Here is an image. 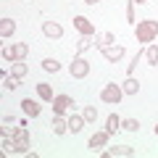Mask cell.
<instances>
[{
  "mask_svg": "<svg viewBox=\"0 0 158 158\" xmlns=\"http://www.w3.org/2000/svg\"><path fill=\"white\" fill-rule=\"evenodd\" d=\"M42 32H45V37H50V40H61L63 37V27L56 24V21H42Z\"/></svg>",
  "mask_w": 158,
  "mask_h": 158,
  "instance_id": "obj_5",
  "label": "cell"
},
{
  "mask_svg": "<svg viewBox=\"0 0 158 158\" xmlns=\"http://www.w3.org/2000/svg\"><path fill=\"white\" fill-rule=\"evenodd\" d=\"M37 95L42 98V100H48V103H53V98H56V95H53V87L45 85V82H40V85H37Z\"/></svg>",
  "mask_w": 158,
  "mask_h": 158,
  "instance_id": "obj_20",
  "label": "cell"
},
{
  "mask_svg": "<svg viewBox=\"0 0 158 158\" xmlns=\"http://www.w3.org/2000/svg\"><path fill=\"white\" fill-rule=\"evenodd\" d=\"M74 27L79 29V34H95V24L85 16H74Z\"/></svg>",
  "mask_w": 158,
  "mask_h": 158,
  "instance_id": "obj_7",
  "label": "cell"
},
{
  "mask_svg": "<svg viewBox=\"0 0 158 158\" xmlns=\"http://www.w3.org/2000/svg\"><path fill=\"white\" fill-rule=\"evenodd\" d=\"M74 106V100L69 95H56L53 98V111H56V116H61L63 111H66V108H71Z\"/></svg>",
  "mask_w": 158,
  "mask_h": 158,
  "instance_id": "obj_6",
  "label": "cell"
},
{
  "mask_svg": "<svg viewBox=\"0 0 158 158\" xmlns=\"http://www.w3.org/2000/svg\"><path fill=\"white\" fill-rule=\"evenodd\" d=\"M13 32H16V21L13 19H0V34L3 37H11Z\"/></svg>",
  "mask_w": 158,
  "mask_h": 158,
  "instance_id": "obj_18",
  "label": "cell"
},
{
  "mask_svg": "<svg viewBox=\"0 0 158 158\" xmlns=\"http://www.w3.org/2000/svg\"><path fill=\"white\" fill-rule=\"evenodd\" d=\"M156 135H158V124H156Z\"/></svg>",
  "mask_w": 158,
  "mask_h": 158,
  "instance_id": "obj_32",
  "label": "cell"
},
{
  "mask_svg": "<svg viewBox=\"0 0 158 158\" xmlns=\"http://www.w3.org/2000/svg\"><path fill=\"white\" fill-rule=\"evenodd\" d=\"M85 3L87 6H95V3H100V0H85Z\"/></svg>",
  "mask_w": 158,
  "mask_h": 158,
  "instance_id": "obj_30",
  "label": "cell"
},
{
  "mask_svg": "<svg viewBox=\"0 0 158 158\" xmlns=\"http://www.w3.org/2000/svg\"><path fill=\"white\" fill-rule=\"evenodd\" d=\"M121 129L124 132H137L140 129V121H137V118H124V121H121Z\"/></svg>",
  "mask_w": 158,
  "mask_h": 158,
  "instance_id": "obj_25",
  "label": "cell"
},
{
  "mask_svg": "<svg viewBox=\"0 0 158 158\" xmlns=\"http://www.w3.org/2000/svg\"><path fill=\"white\" fill-rule=\"evenodd\" d=\"M90 48H95L92 34H82V37H79V42H77V53H85V50H90Z\"/></svg>",
  "mask_w": 158,
  "mask_h": 158,
  "instance_id": "obj_19",
  "label": "cell"
},
{
  "mask_svg": "<svg viewBox=\"0 0 158 158\" xmlns=\"http://www.w3.org/2000/svg\"><path fill=\"white\" fill-rule=\"evenodd\" d=\"M82 129H85V116H82V113H74V116L69 118V132H71V135H79Z\"/></svg>",
  "mask_w": 158,
  "mask_h": 158,
  "instance_id": "obj_10",
  "label": "cell"
},
{
  "mask_svg": "<svg viewBox=\"0 0 158 158\" xmlns=\"http://www.w3.org/2000/svg\"><path fill=\"white\" fill-rule=\"evenodd\" d=\"M13 150L11 153H19V156H27L29 153V129L24 124H19L16 129H13Z\"/></svg>",
  "mask_w": 158,
  "mask_h": 158,
  "instance_id": "obj_2",
  "label": "cell"
},
{
  "mask_svg": "<svg viewBox=\"0 0 158 158\" xmlns=\"http://www.w3.org/2000/svg\"><path fill=\"white\" fill-rule=\"evenodd\" d=\"M27 71H29V69H27V63H24V61L11 63V74H13V77H19V79H21V77H27Z\"/></svg>",
  "mask_w": 158,
  "mask_h": 158,
  "instance_id": "obj_22",
  "label": "cell"
},
{
  "mask_svg": "<svg viewBox=\"0 0 158 158\" xmlns=\"http://www.w3.org/2000/svg\"><path fill=\"white\" fill-rule=\"evenodd\" d=\"M121 90H124V95H137V92H140V82H137L135 77H127L124 85H121Z\"/></svg>",
  "mask_w": 158,
  "mask_h": 158,
  "instance_id": "obj_15",
  "label": "cell"
},
{
  "mask_svg": "<svg viewBox=\"0 0 158 158\" xmlns=\"http://www.w3.org/2000/svg\"><path fill=\"white\" fill-rule=\"evenodd\" d=\"M69 74H71L74 79H85L87 74H90V61H85V58H74L71 66H69Z\"/></svg>",
  "mask_w": 158,
  "mask_h": 158,
  "instance_id": "obj_4",
  "label": "cell"
},
{
  "mask_svg": "<svg viewBox=\"0 0 158 158\" xmlns=\"http://www.w3.org/2000/svg\"><path fill=\"white\" fill-rule=\"evenodd\" d=\"M121 121H124V118H118L116 113H111V116L106 118V132L108 135H116V132L121 129Z\"/></svg>",
  "mask_w": 158,
  "mask_h": 158,
  "instance_id": "obj_14",
  "label": "cell"
},
{
  "mask_svg": "<svg viewBox=\"0 0 158 158\" xmlns=\"http://www.w3.org/2000/svg\"><path fill=\"white\" fill-rule=\"evenodd\" d=\"M16 118L13 116H3V135H13V129H16Z\"/></svg>",
  "mask_w": 158,
  "mask_h": 158,
  "instance_id": "obj_23",
  "label": "cell"
},
{
  "mask_svg": "<svg viewBox=\"0 0 158 158\" xmlns=\"http://www.w3.org/2000/svg\"><path fill=\"white\" fill-rule=\"evenodd\" d=\"M103 156H124V158H129V156H135V148L132 145H116L111 150H106Z\"/></svg>",
  "mask_w": 158,
  "mask_h": 158,
  "instance_id": "obj_13",
  "label": "cell"
},
{
  "mask_svg": "<svg viewBox=\"0 0 158 158\" xmlns=\"http://www.w3.org/2000/svg\"><path fill=\"white\" fill-rule=\"evenodd\" d=\"M3 87H6V90H16V87H19V77L6 74V77H3Z\"/></svg>",
  "mask_w": 158,
  "mask_h": 158,
  "instance_id": "obj_26",
  "label": "cell"
},
{
  "mask_svg": "<svg viewBox=\"0 0 158 158\" xmlns=\"http://www.w3.org/2000/svg\"><path fill=\"white\" fill-rule=\"evenodd\" d=\"M127 21H129V24H137V19H135V3H132V0L127 3Z\"/></svg>",
  "mask_w": 158,
  "mask_h": 158,
  "instance_id": "obj_28",
  "label": "cell"
},
{
  "mask_svg": "<svg viewBox=\"0 0 158 158\" xmlns=\"http://www.w3.org/2000/svg\"><path fill=\"white\" fill-rule=\"evenodd\" d=\"M103 58L116 63L118 58H124V48H121V45H108V48H103Z\"/></svg>",
  "mask_w": 158,
  "mask_h": 158,
  "instance_id": "obj_8",
  "label": "cell"
},
{
  "mask_svg": "<svg viewBox=\"0 0 158 158\" xmlns=\"http://www.w3.org/2000/svg\"><path fill=\"white\" fill-rule=\"evenodd\" d=\"M121 98H124V90H121V85H106L100 90V100L103 103H108V106H118V100H121Z\"/></svg>",
  "mask_w": 158,
  "mask_h": 158,
  "instance_id": "obj_3",
  "label": "cell"
},
{
  "mask_svg": "<svg viewBox=\"0 0 158 158\" xmlns=\"http://www.w3.org/2000/svg\"><path fill=\"white\" fill-rule=\"evenodd\" d=\"M132 3H137V6H142V3H148V0H132Z\"/></svg>",
  "mask_w": 158,
  "mask_h": 158,
  "instance_id": "obj_31",
  "label": "cell"
},
{
  "mask_svg": "<svg viewBox=\"0 0 158 158\" xmlns=\"http://www.w3.org/2000/svg\"><path fill=\"white\" fill-rule=\"evenodd\" d=\"M113 42H116V37H113L111 32H103V34H98V37H95V48H100V50H103V48H108V45H113Z\"/></svg>",
  "mask_w": 158,
  "mask_h": 158,
  "instance_id": "obj_17",
  "label": "cell"
},
{
  "mask_svg": "<svg viewBox=\"0 0 158 158\" xmlns=\"http://www.w3.org/2000/svg\"><path fill=\"white\" fill-rule=\"evenodd\" d=\"M3 58H6V61H11V63H16V58H13V50H11V48H3Z\"/></svg>",
  "mask_w": 158,
  "mask_h": 158,
  "instance_id": "obj_29",
  "label": "cell"
},
{
  "mask_svg": "<svg viewBox=\"0 0 158 158\" xmlns=\"http://www.w3.org/2000/svg\"><path fill=\"white\" fill-rule=\"evenodd\" d=\"M42 69H45L48 74H56L58 69H61V63H58L56 58H45V61H42Z\"/></svg>",
  "mask_w": 158,
  "mask_h": 158,
  "instance_id": "obj_24",
  "label": "cell"
},
{
  "mask_svg": "<svg viewBox=\"0 0 158 158\" xmlns=\"http://www.w3.org/2000/svg\"><path fill=\"white\" fill-rule=\"evenodd\" d=\"M135 34H137V42H145V45H150L153 40L158 37V21H153V19L137 21V27H135Z\"/></svg>",
  "mask_w": 158,
  "mask_h": 158,
  "instance_id": "obj_1",
  "label": "cell"
},
{
  "mask_svg": "<svg viewBox=\"0 0 158 158\" xmlns=\"http://www.w3.org/2000/svg\"><path fill=\"white\" fill-rule=\"evenodd\" d=\"M50 129H53V135H66V132H69V118L56 116V118L50 121Z\"/></svg>",
  "mask_w": 158,
  "mask_h": 158,
  "instance_id": "obj_12",
  "label": "cell"
},
{
  "mask_svg": "<svg viewBox=\"0 0 158 158\" xmlns=\"http://www.w3.org/2000/svg\"><path fill=\"white\" fill-rule=\"evenodd\" d=\"M82 116H85V121H95V118H98V111H95V106H87L85 111H82Z\"/></svg>",
  "mask_w": 158,
  "mask_h": 158,
  "instance_id": "obj_27",
  "label": "cell"
},
{
  "mask_svg": "<svg viewBox=\"0 0 158 158\" xmlns=\"http://www.w3.org/2000/svg\"><path fill=\"white\" fill-rule=\"evenodd\" d=\"M108 137H111L108 132H95V135L90 137V148H92V150H98V148H106V145H108Z\"/></svg>",
  "mask_w": 158,
  "mask_h": 158,
  "instance_id": "obj_11",
  "label": "cell"
},
{
  "mask_svg": "<svg viewBox=\"0 0 158 158\" xmlns=\"http://www.w3.org/2000/svg\"><path fill=\"white\" fill-rule=\"evenodd\" d=\"M11 50H13V58H16V61H24V58L29 56V45L27 42H13Z\"/></svg>",
  "mask_w": 158,
  "mask_h": 158,
  "instance_id": "obj_16",
  "label": "cell"
},
{
  "mask_svg": "<svg viewBox=\"0 0 158 158\" xmlns=\"http://www.w3.org/2000/svg\"><path fill=\"white\" fill-rule=\"evenodd\" d=\"M21 108H24V113H27V116H32V118H37L40 111H42V108H40V103H34L32 98H24V100H21Z\"/></svg>",
  "mask_w": 158,
  "mask_h": 158,
  "instance_id": "obj_9",
  "label": "cell"
},
{
  "mask_svg": "<svg viewBox=\"0 0 158 158\" xmlns=\"http://www.w3.org/2000/svg\"><path fill=\"white\" fill-rule=\"evenodd\" d=\"M145 58L150 66H158V45H148L145 48Z\"/></svg>",
  "mask_w": 158,
  "mask_h": 158,
  "instance_id": "obj_21",
  "label": "cell"
}]
</instances>
